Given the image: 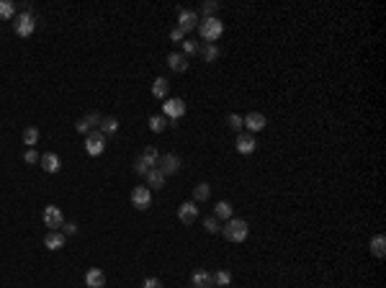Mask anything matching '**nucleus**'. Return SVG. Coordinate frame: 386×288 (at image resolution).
<instances>
[{
	"mask_svg": "<svg viewBox=\"0 0 386 288\" xmlns=\"http://www.w3.org/2000/svg\"><path fill=\"white\" fill-rule=\"evenodd\" d=\"M142 288H165V285H163V280H160V278H144Z\"/></svg>",
	"mask_w": 386,
	"mask_h": 288,
	"instance_id": "nucleus-36",
	"label": "nucleus"
},
{
	"mask_svg": "<svg viewBox=\"0 0 386 288\" xmlns=\"http://www.w3.org/2000/svg\"><path fill=\"white\" fill-rule=\"evenodd\" d=\"M199 26V16H196V11H178V28L183 31V34H188V31H193Z\"/></svg>",
	"mask_w": 386,
	"mask_h": 288,
	"instance_id": "nucleus-10",
	"label": "nucleus"
},
{
	"mask_svg": "<svg viewBox=\"0 0 386 288\" xmlns=\"http://www.w3.org/2000/svg\"><path fill=\"white\" fill-rule=\"evenodd\" d=\"M93 126H101V116H98V113H88V116H83V118H77V123H75V129L80 132V134H90Z\"/></svg>",
	"mask_w": 386,
	"mask_h": 288,
	"instance_id": "nucleus-14",
	"label": "nucleus"
},
{
	"mask_svg": "<svg viewBox=\"0 0 386 288\" xmlns=\"http://www.w3.org/2000/svg\"><path fill=\"white\" fill-rule=\"evenodd\" d=\"M149 129L154 132V134H160V132H165V126H168V118L163 116V113H157V116H149Z\"/></svg>",
	"mask_w": 386,
	"mask_h": 288,
	"instance_id": "nucleus-26",
	"label": "nucleus"
},
{
	"mask_svg": "<svg viewBox=\"0 0 386 288\" xmlns=\"http://www.w3.org/2000/svg\"><path fill=\"white\" fill-rule=\"evenodd\" d=\"M157 162H160V152L154 149V147H144V152L137 157L134 170H137L139 175H147L152 168H157Z\"/></svg>",
	"mask_w": 386,
	"mask_h": 288,
	"instance_id": "nucleus-3",
	"label": "nucleus"
},
{
	"mask_svg": "<svg viewBox=\"0 0 386 288\" xmlns=\"http://www.w3.org/2000/svg\"><path fill=\"white\" fill-rule=\"evenodd\" d=\"M103 137H111V134H116L119 132V121H116L113 116H106V118H101V129H98Z\"/></svg>",
	"mask_w": 386,
	"mask_h": 288,
	"instance_id": "nucleus-21",
	"label": "nucleus"
},
{
	"mask_svg": "<svg viewBox=\"0 0 386 288\" xmlns=\"http://www.w3.org/2000/svg\"><path fill=\"white\" fill-rule=\"evenodd\" d=\"M147 185L149 188H165V175L160 173V168H152L147 173Z\"/></svg>",
	"mask_w": 386,
	"mask_h": 288,
	"instance_id": "nucleus-22",
	"label": "nucleus"
},
{
	"mask_svg": "<svg viewBox=\"0 0 386 288\" xmlns=\"http://www.w3.org/2000/svg\"><path fill=\"white\" fill-rule=\"evenodd\" d=\"M183 39H185V34H183V31L175 26V28L170 31V41H180V44H183Z\"/></svg>",
	"mask_w": 386,
	"mask_h": 288,
	"instance_id": "nucleus-38",
	"label": "nucleus"
},
{
	"mask_svg": "<svg viewBox=\"0 0 386 288\" xmlns=\"http://www.w3.org/2000/svg\"><path fill=\"white\" fill-rule=\"evenodd\" d=\"M214 216L229 221V219H232V203H229V201H219V203L214 206Z\"/></svg>",
	"mask_w": 386,
	"mask_h": 288,
	"instance_id": "nucleus-25",
	"label": "nucleus"
},
{
	"mask_svg": "<svg viewBox=\"0 0 386 288\" xmlns=\"http://www.w3.org/2000/svg\"><path fill=\"white\" fill-rule=\"evenodd\" d=\"M62 234H65V237H67V234H70V237H72V234H77V224L65 221V224H62Z\"/></svg>",
	"mask_w": 386,
	"mask_h": 288,
	"instance_id": "nucleus-37",
	"label": "nucleus"
},
{
	"mask_svg": "<svg viewBox=\"0 0 386 288\" xmlns=\"http://www.w3.org/2000/svg\"><path fill=\"white\" fill-rule=\"evenodd\" d=\"M199 49H201V44H199V41H190V39H185V41H183V52H180V54L190 57V54H196Z\"/></svg>",
	"mask_w": 386,
	"mask_h": 288,
	"instance_id": "nucleus-32",
	"label": "nucleus"
},
{
	"mask_svg": "<svg viewBox=\"0 0 386 288\" xmlns=\"http://www.w3.org/2000/svg\"><path fill=\"white\" fill-rule=\"evenodd\" d=\"M201 57H204V62H214L216 57H219V49H216V44H204L201 49Z\"/></svg>",
	"mask_w": 386,
	"mask_h": 288,
	"instance_id": "nucleus-29",
	"label": "nucleus"
},
{
	"mask_svg": "<svg viewBox=\"0 0 386 288\" xmlns=\"http://www.w3.org/2000/svg\"><path fill=\"white\" fill-rule=\"evenodd\" d=\"M168 93H170V82H168L165 77H157V80L152 82V95H154V98L165 101V98H168Z\"/></svg>",
	"mask_w": 386,
	"mask_h": 288,
	"instance_id": "nucleus-20",
	"label": "nucleus"
},
{
	"mask_svg": "<svg viewBox=\"0 0 386 288\" xmlns=\"http://www.w3.org/2000/svg\"><path fill=\"white\" fill-rule=\"evenodd\" d=\"M221 234H224V239H229V242L240 244V242H245V239H247L250 227H247V221H245V219H235V216H232L229 221H224Z\"/></svg>",
	"mask_w": 386,
	"mask_h": 288,
	"instance_id": "nucleus-1",
	"label": "nucleus"
},
{
	"mask_svg": "<svg viewBox=\"0 0 386 288\" xmlns=\"http://www.w3.org/2000/svg\"><path fill=\"white\" fill-rule=\"evenodd\" d=\"M211 278H214V283L221 285V288H227V285L232 283V273H229V270H216Z\"/></svg>",
	"mask_w": 386,
	"mask_h": 288,
	"instance_id": "nucleus-30",
	"label": "nucleus"
},
{
	"mask_svg": "<svg viewBox=\"0 0 386 288\" xmlns=\"http://www.w3.org/2000/svg\"><path fill=\"white\" fill-rule=\"evenodd\" d=\"M199 34H201V39L206 41V44H214V41L224 34V23L216 18V16H211V18H204V21H199Z\"/></svg>",
	"mask_w": 386,
	"mask_h": 288,
	"instance_id": "nucleus-2",
	"label": "nucleus"
},
{
	"mask_svg": "<svg viewBox=\"0 0 386 288\" xmlns=\"http://www.w3.org/2000/svg\"><path fill=\"white\" fill-rule=\"evenodd\" d=\"M371 252H373L376 258H383V255H386V237H383V234L371 237Z\"/></svg>",
	"mask_w": 386,
	"mask_h": 288,
	"instance_id": "nucleus-23",
	"label": "nucleus"
},
{
	"mask_svg": "<svg viewBox=\"0 0 386 288\" xmlns=\"http://www.w3.org/2000/svg\"><path fill=\"white\" fill-rule=\"evenodd\" d=\"M85 285H88V288H103V285H106V275H103V270L90 268V270L85 273Z\"/></svg>",
	"mask_w": 386,
	"mask_h": 288,
	"instance_id": "nucleus-18",
	"label": "nucleus"
},
{
	"mask_svg": "<svg viewBox=\"0 0 386 288\" xmlns=\"http://www.w3.org/2000/svg\"><path fill=\"white\" fill-rule=\"evenodd\" d=\"M216 11H219V3H214V0H206V3L201 6V13H204V18H211Z\"/></svg>",
	"mask_w": 386,
	"mask_h": 288,
	"instance_id": "nucleus-33",
	"label": "nucleus"
},
{
	"mask_svg": "<svg viewBox=\"0 0 386 288\" xmlns=\"http://www.w3.org/2000/svg\"><path fill=\"white\" fill-rule=\"evenodd\" d=\"M211 283H214V278L209 270H196L190 275V288H209Z\"/></svg>",
	"mask_w": 386,
	"mask_h": 288,
	"instance_id": "nucleus-17",
	"label": "nucleus"
},
{
	"mask_svg": "<svg viewBox=\"0 0 386 288\" xmlns=\"http://www.w3.org/2000/svg\"><path fill=\"white\" fill-rule=\"evenodd\" d=\"M16 16V3H11V0H0V18L8 21Z\"/></svg>",
	"mask_w": 386,
	"mask_h": 288,
	"instance_id": "nucleus-27",
	"label": "nucleus"
},
{
	"mask_svg": "<svg viewBox=\"0 0 386 288\" xmlns=\"http://www.w3.org/2000/svg\"><path fill=\"white\" fill-rule=\"evenodd\" d=\"M227 126L232 129V132H242V126H245V123H242V116H237V113H229L227 116Z\"/></svg>",
	"mask_w": 386,
	"mask_h": 288,
	"instance_id": "nucleus-31",
	"label": "nucleus"
},
{
	"mask_svg": "<svg viewBox=\"0 0 386 288\" xmlns=\"http://www.w3.org/2000/svg\"><path fill=\"white\" fill-rule=\"evenodd\" d=\"M209 196H211V185L209 183H199L196 188H193V198L196 201H209Z\"/></svg>",
	"mask_w": 386,
	"mask_h": 288,
	"instance_id": "nucleus-28",
	"label": "nucleus"
},
{
	"mask_svg": "<svg viewBox=\"0 0 386 288\" xmlns=\"http://www.w3.org/2000/svg\"><path fill=\"white\" fill-rule=\"evenodd\" d=\"M34 28H36V18L31 16V13H21V16H16V21H13V31L18 34V36H31L34 34Z\"/></svg>",
	"mask_w": 386,
	"mask_h": 288,
	"instance_id": "nucleus-4",
	"label": "nucleus"
},
{
	"mask_svg": "<svg viewBox=\"0 0 386 288\" xmlns=\"http://www.w3.org/2000/svg\"><path fill=\"white\" fill-rule=\"evenodd\" d=\"M42 219H44V227H49L52 232H57V229L65 224V216H62L59 206H47L44 214H42Z\"/></svg>",
	"mask_w": 386,
	"mask_h": 288,
	"instance_id": "nucleus-6",
	"label": "nucleus"
},
{
	"mask_svg": "<svg viewBox=\"0 0 386 288\" xmlns=\"http://www.w3.org/2000/svg\"><path fill=\"white\" fill-rule=\"evenodd\" d=\"M204 227H206V232H209V234H216V232H221V227H219V219H216V216H209V219L204 221Z\"/></svg>",
	"mask_w": 386,
	"mask_h": 288,
	"instance_id": "nucleus-34",
	"label": "nucleus"
},
{
	"mask_svg": "<svg viewBox=\"0 0 386 288\" xmlns=\"http://www.w3.org/2000/svg\"><path fill=\"white\" fill-rule=\"evenodd\" d=\"M168 67H170L173 72H185V70H188V57L180 54V52H170V54H168Z\"/></svg>",
	"mask_w": 386,
	"mask_h": 288,
	"instance_id": "nucleus-16",
	"label": "nucleus"
},
{
	"mask_svg": "<svg viewBox=\"0 0 386 288\" xmlns=\"http://www.w3.org/2000/svg\"><path fill=\"white\" fill-rule=\"evenodd\" d=\"M178 219L183 221V224H193L199 219V206H196V201H185V203H180L178 206Z\"/></svg>",
	"mask_w": 386,
	"mask_h": 288,
	"instance_id": "nucleus-8",
	"label": "nucleus"
},
{
	"mask_svg": "<svg viewBox=\"0 0 386 288\" xmlns=\"http://www.w3.org/2000/svg\"><path fill=\"white\" fill-rule=\"evenodd\" d=\"M242 123L247 126V132H263L265 126H268V118L263 116V113H258V111H252V113H247V116H242Z\"/></svg>",
	"mask_w": 386,
	"mask_h": 288,
	"instance_id": "nucleus-11",
	"label": "nucleus"
},
{
	"mask_svg": "<svg viewBox=\"0 0 386 288\" xmlns=\"http://www.w3.org/2000/svg\"><path fill=\"white\" fill-rule=\"evenodd\" d=\"M183 113H185V103H183L180 98H170V101H165V103H163V116H165V118L178 121Z\"/></svg>",
	"mask_w": 386,
	"mask_h": 288,
	"instance_id": "nucleus-9",
	"label": "nucleus"
},
{
	"mask_svg": "<svg viewBox=\"0 0 386 288\" xmlns=\"http://www.w3.org/2000/svg\"><path fill=\"white\" fill-rule=\"evenodd\" d=\"M21 137H23V144H26L28 149H34V147L39 144V137H42V134H39V129H36V126H26Z\"/></svg>",
	"mask_w": 386,
	"mask_h": 288,
	"instance_id": "nucleus-24",
	"label": "nucleus"
},
{
	"mask_svg": "<svg viewBox=\"0 0 386 288\" xmlns=\"http://www.w3.org/2000/svg\"><path fill=\"white\" fill-rule=\"evenodd\" d=\"M157 168H160V173L168 178V175H173V173L180 170V157H178V154H165V157H160Z\"/></svg>",
	"mask_w": 386,
	"mask_h": 288,
	"instance_id": "nucleus-12",
	"label": "nucleus"
},
{
	"mask_svg": "<svg viewBox=\"0 0 386 288\" xmlns=\"http://www.w3.org/2000/svg\"><path fill=\"white\" fill-rule=\"evenodd\" d=\"M258 149V142H255V137L252 134H245V132H240L237 134V152H242V154H252Z\"/></svg>",
	"mask_w": 386,
	"mask_h": 288,
	"instance_id": "nucleus-15",
	"label": "nucleus"
},
{
	"mask_svg": "<svg viewBox=\"0 0 386 288\" xmlns=\"http://www.w3.org/2000/svg\"><path fill=\"white\" fill-rule=\"evenodd\" d=\"M44 247H47V250H62V247H65V234L62 232H49L47 237H44Z\"/></svg>",
	"mask_w": 386,
	"mask_h": 288,
	"instance_id": "nucleus-19",
	"label": "nucleus"
},
{
	"mask_svg": "<svg viewBox=\"0 0 386 288\" xmlns=\"http://www.w3.org/2000/svg\"><path fill=\"white\" fill-rule=\"evenodd\" d=\"M103 149H106V137H103L101 132H90L88 139H85V152H88L90 157H98Z\"/></svg>",
	"mask_w": 386,
	"mask_h": 288,
	"instance_id": "nucleus-7",
	"label": "nucleus"
},
{
	"mask_svg": "<svg viewBox=\"0 0 386 288\" xmlns=\"http://www.w3.org/2000/svg\"><path fill=\"white\" fill-rule=\"evenodd\" d=\"M39 165H42V170L44 173H59V168H62V159L54 154V152H44L42 157H39Z\"/></svg>",
	"mask_w": 386,
	"mask_h": 288,
	"instance_id": "nucleus-13",
	"label": "nucleus"
},
{
	"mask_svg": "<svg viewBox=\"0 0 386 288\" xmlns=\"http://www.w3.org/2000/svg\"><path fill=\"white\" fill-rule=\"evenodd\" d=\"M39 157H42V154H39L36 149H26V152H23V162H26V165H36Z\"/></svg>",
	"mask_w": 386,
	"mask_h": 288,
	"instance_id": "nucleus-35",
	"label": "nucleus"
},
{
	"mask_svg": "<svg viewBox=\"0 0 386 288\" xmlns=\"http://www.w3.org/2000/svg\"><path fill=\"white\" fill-rule=\"evenodd\" d=\"M149 203H152V190L147 185H137L132 190V206L139 209V211H144V209H149Z\"/></svg>",
	"mask_w": 386,
	"mask_h": 288,
	"instance_id": "nucleus-5",
	"label": "nucleus"
}]
</instances>
